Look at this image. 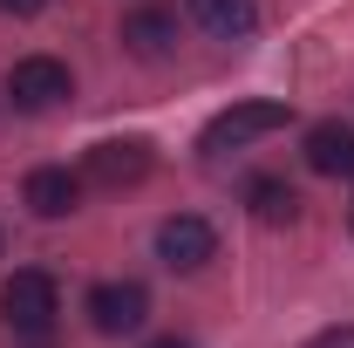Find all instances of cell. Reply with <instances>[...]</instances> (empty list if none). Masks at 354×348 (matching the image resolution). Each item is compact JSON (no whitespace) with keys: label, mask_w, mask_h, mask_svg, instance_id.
<instances>
[{"label":"cell","mask_w":354,"mask_h":348,"mask_svg":"<svg viewBox=\"0 0 354 348\" xmlns=\"http://www.w3.org/2000/svg\"><path fill=\"white\" fill-rule=\"evenodd\" d=\"M48 0H0V14H41Z\"/></svg>","instance_id":"7c38bea8"},{"label":"cell","mask_w":354,"mask_h":348,"mask_svg":"<svg viewBox=\"0 0 354 348\" xmlns=\"http://www.w3.org/2000/svg\"><path fill=\"white\" fill-rule=\"evenodd\" d=\"M245 205H252V218H259V225H293V218H300V191H293V184H286V177H252V184H245Z\"/></svg>","instance_id":"8fae6325"},{"label":"cell","mask_w":354,"mask_h":348,"mask_svg":"<svg viewBox=\"0 0 354 348\" xmlns=\"http://www.w3.org/2000/svg\"><path fill=\"white\" fill-rule=\"evenodd\" d=\"M150 321V294L136 287V280H102V287H88V328L95 335H136Z\"/></svg>","instance_id":"5b68a950"},{"label":"cell","mask_w":354,"mask_h":348,"mask_svg":"<svg viewBox=\"0 0 354 348\" xmlns=\"http://www.w3.org/2000/svg\"><path fill=\"white\" fill-rule=\"evenodd\" d=\"M307 164L320 177H354V130H348V123H334V116L313 123V130H307Z\"/></svg>","instance_id":"30bf717a"},{"label":"cell","mask_w":354,"mask_h":348,"mask_svg":"<svg viewBox=\"0 0 354 348\" xmlns=\"http://www.w3.org/2000/svg\"><path fill=\"white\" fill-rule=\"evenodd\" d=\"M21 198H28V212H35V218H68L75 205H82V177L62 171V164H41V171H28Z\"/></svg>","instance_id":"52a82bcc"},{"label":"cell","mask_w":354,"mask_h":348,"mask_svg":"<svg viewBox=\"0 0 354 348\" xmlns=\"http://www.w3.org/2000/svg\"><path fill=\"white\" fill-rule=\"evenodd\" d=\"M0 314H7V328H14V335L48 342V328H55V314H62V287H55V273L21 266V273L0 287Z\"/></svg>","instance_id":"6da1fadb"},{"label":"cell","mask_w":354,"mask_h":348,"mask_svg":"<svg viewBox=\"0 0 354 348\" xmlns=\"http://www.w3.org/2000/svg\"><path fill=\"white\" fill-rule=\"evenodd\" d=\"M157 260L171 266V273H198V266L218 260V232H212V218L198 212H177L157 225Z\"/></svg>","instance_id":"277c9868"},{"label":"cell","mask_w":354,"mask_h":348,"mask_svg":"<svg viewBox=\"0 0 354 348\" xmlns=\"http://www.w3.org/2000/svg\"><path fill=\"white\" fill-rule=\"evenodd\" d=\"M293 123V110L279 103V96H252V103H232L225 116H212L205 123V157H218V150H239V143H259V137H272V130H286Z\"/></svg>","instance_id":"7a4b0ae2"},{"label":"cell","mask_w":354,"mask_h":348,"mask_svg":"<svg viewBox=\"0 0 354 348\" xmlns=\"http://www.w3.org/2000/svg\"><path fill=\"white\" fill-rule=\"evenodd\" d=\"M75 96V76H68V62H55V55H21L14 69H7V103L14 110H55V103H68Z\"/></svg>","instance_id":"3957f363"},{"label":"cell","mask_w":354,"mask_h":348,"mask_svg":"<svg viewBox=\"0 0 354 348\" xmlns=\"http://www.w3.org/2000/svg\"><path fill=\"white\" fill-rule=\"evenodd\" d=\"M171 42H177V14H171V7H136L130 21H123V48H130L136 62L171 55Z\"/></svg>","instance_id":"9c48e42d"},{"label":"cell","mask_w":354,"mask_h":348,"mask_svg":"<svg viewBox=\"0 0 354 348\" xmlns=\"http://www.w3.org/2000/svg\"><path fill=\"white\" fill-rule=\"evenodd\" d=\"M191 21L212 42H245L259 28V0H191Z\"/></svg>","instance_id":"ba28073f"},{"label":"cell","mask_w":354,"mask_h":348,"mask_svg":"<svg viewBox=\"0 0 354 348\" xmlns=\"http://www.w3.org/2000/svg\"><path fill=\"white\" fill-rule=\"evenodd\" d=\"M82 177H88V184H102V191H130V184L150 177V143H143V137H109V143L88 150Z\"/></svg>","instance_id":"8992f818"},{"label":"cell","mask_w":354,"mask_h":348,"mask_svg":"<svg viewBox=\"0 0 354 348\" xmlns=\"http://www.w3.org/2000/svg\"><path fill=\"white\" fill-rule=\"evenodd\" d=\"M150 348H191V342H184V335H164V342H150Z\"/></svg>","instance_id":"4fadbf2b"}]
</instances>
